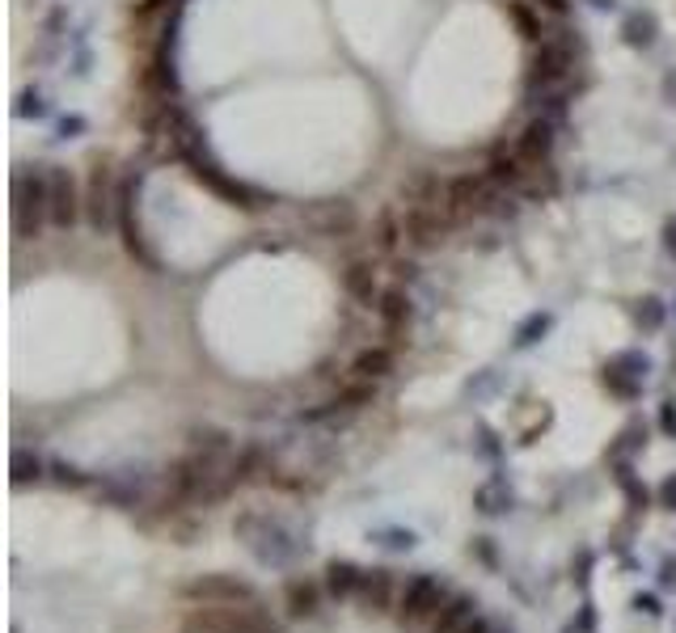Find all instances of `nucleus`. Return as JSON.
Instances as JSON below:
<instances>
[{
    "label": "nucleus",
    "mask_w": 676,
    "mask_h": 633,
    "mask_svg": "<svg viewBox=\"0 0 676 633\" xmlns=\"http://www.w3.org/2000/svg\"><path fill=\"white\" fill-rule=\"evenodd\" d=\"M169 144H174V153H178V160L191 169V178L195 182H203L212 195L229 198L233 207H263L258 203V191L254 186H245V182H238L220 160L207 153V144H203V135L195 131V122L187 119V115H174L169 119Z\"/></svg>",
    "instance_id": "1"
},
{
    "label": "nucleus",
    "mask_w": 676,
    "mask_h": 633,
    "mask_svg": "<svg viewBox=\"0 0 676 633\" xmlns=\"http://www.w3.org/2000/svg\"><path fill=\"white\" fill-rule=\"evenodd\" d=\"M51 229V165H22L13 173V233L39 241Z\"/></svg>",
    "instance_id": "2"
},
{
    "label": "nucleus",
    "mask_w": 676,
    "mask_h": 633,
    "mask_svg": "<svg viewBox=\"0 0 676 633\" xmlns=\"http://www.w3.org/2000/svg\"><path fill=\"white\" fill-rule=\"evenodd\" d=\"M512 203H516V195L503 191L499 182H490L486 169L448 178V216L457 224L486 220V216H512Z\"/></svg>",
    "instance_id": "3"
},
{
    "label": "nucleus",
    "mask_w": 676,
    "mask_h": 633,
    "mask_svg": "<svg viewBox=\"0 0 676 633\" xmlns=\"http://www.w3.org/2000/svg\"><path fill=\"white\" fill-rule=\"evenodd\" d=\"M575 55H579V39H571L566 30L558 35H546V39L533 47L528 55V68H524V89L528 98H546L554 89H566V80L575 73Z\"/></svg>",
    "instance_id": "4"
},
{
    "label": "nucleus",
    "mask_w": 676,
    "mask_h": 633,
    "mask_svg": "<svg viewBox=\"0 0 676 633\" xmlns=\"http://www.w3.org/2000/svg\"><path fill=\"white\" fill-rule=\"evenodd\" d=\"M140 191H144V178H140V173H131V178H123L119 182V211H115V229H119L123 249H127V258H131L136 267H144V271H161V254L153 249V241H149L144 224H140Z\"/></svg>",
    "instance_id": "5"
},
{
    "label": "nucleus",
    "mask_w": 676,
    "mask_h": 633,
    "mask_svg": "<svg viewBox=\"0 0 676 633\" xmlns=\"http://www.w3.org/2000/svg\"><path fill=\"white\" fill-rule=\"evenodd\" d=\"M401 216H406V245L414 254L439 249L457 229V220L448 216V203H401Z\"/></svg>",
    "instance_id": "6"
},
{
    "label": "nucleus",
    "mask_w": 676,
    "mask_h": 633,
    "mask_svg": "<svg viewBox=\"0 0 676 633\" xmlns=\"http://www.w3.org/2000/svg\"><path fill=\"white\" fill-rule=\"evenodd\" d=\"M195 612L229 633H283V625L271 617V608H263L258 599H250V604H200Z\"/></svg>",
    "instance_id": "7"
},
{
    "label": "nucleus",
    "mask_w": 676,
    "mask_h": 633,
    "mask_svg": "<svg viewBox=\"0 0 676 633\" xmlns=\"http://www.w3.org/2000/svg\"><path fill=\"white\" fill-rule=\"evenodd\" d=\"M444 599L448 595H444V587H439L432 574H414L398 599V621L401 625H428V621H436Z\"/></svg>",
    "instance_id": "8"
},
{
    "label": "nucleus",
    "mask_w": 676,
    "mask_h": 633,
    "mask_svg": "<svg viewBox=\"0 0 676 633\" xmlns=\"http://www.w3.org/2000/svg\"><path fill=\"white\" fill-rule=\"evenodd\" d=\"M85 216V195H80L73 169L64 165H51V229L60 233H73Z\"/></svg>",
    "instance_id": "9"
},
{
    "label": "nucleus",
    "mask_w": 676,
    "mask_h": 633,
    "mask_svg": "<svg viewBox=\"0 0 676 633\" xmlns=\"http://www.w3.org/2000/svg\"><path fill=\"white\" fill-rule=\"evenodd\" d=\"M182 599H191V604H250V599H258V592L238 574H200L182 587Z\"/></svg>",
    "instance_id": "10"
},
{
    "label": "nucleus",
    "mask_w": 676,
    "mask_h": 633,
    "mask_svg": "<svg viewBox=\"0 0 676 633\" xmlns=\"http://www.w3.org/2000/svg\"><path fill=\"white\" fill-rule=\"evenodd\" d=\"M115 211H119V186H115V173L111 165H93V178H89V191H85V216L89 224L102 233L115 224Z\"/></svg>",
    "instance_id": "11"
},
{
    "label": "nucleus",
    "mask_w": 676,
    "mask_h": 633,
    "mask_svg": "<svg viewBox=\"0 0 676 633\" xmlns=\"http://www.w3.org/2000/svg\"><path fill=\"white\" fill-rule=\"evenodd\" d=\"M377 316H381V330L390 338V347H401L410 338V321H414V300L406 287H385L381 292V305H377Z\"/></svg>",
    "instance_id": "12"
},
{
    "label": "nucleus",
    "mask_w": 676,
    "mask_h": 633,
    "mask_svg": "<svg viewBox=\"0 0 676 633\" xmlns=\"http://www.w3.org/2000/svg\"><path fill=\"white\" fill-rule=\"evenodd\" d=\"M554 140H558V122L550 115H533V119L520 127L516 135H512V144H516L520 157H528L533 165H546V160L554 157Z\"/></svg>",
    "instance_id": "13"
},
{
    "label": "nucleus",
    "mask_w": 676,
    "mask_h": 633,
    "mask_svg": "<svg viewBox=\"0 0 676 633\" xmlns=\"http://www.w3.org/2000/svg\"><path fill=\"white\" fill-rule=\"evenodd\" d=\"M372 401H377V380H359L356 376L347 389H339L326 405L309 410L305 418H309V423H330V418H339V414H359V410L372 405Z\"/></svg>",
    "instance_id": "14"
},
{
    "label": "nucleus",
    "mask_w": 676,
    "mask_h": 633,
    "mask_svg": "<svg viewBox=\"0 0 676 633\" xmlns=\"http://www.w3.org/2000/svg\"><path fill=\"white\" fill-rule=\"evenodd\" d=\"M372 245L385 258H398L401 249H406V216H401L398 203H385L377 211V220H372Z\"/></svg>",
    "instance_id": "15"
},
{
    "label": "nucleus",
    "mask_w": 676,
    "mask_h": 633,
    "mask_svg": "<svg viewBox=\"0 0 676 633\" xmlns=\"http://www.w3.org/2000/svg\"><path fill=\"white\" fill-rule=\"evenodd\" d=\"M343 292L356 300V305H381V283H377V267L368 262V258H356V262H347V271H343Z\"/></svg>",
    "instance_id": "16"
},
{
    "label": "nucleus",
    "mask_w": 676,
    "mask_h": 633,
    "mask_svg": "<svg viewBox=\"0 0 676 633\" xmlns=\"http://www.w3.org/2000/svg\"><path fill=\"white\" fill-rule=\"evenodd\" d=\"M390 595H394L390 570H363V579H359V587H356V599L368 617H381V612L390 608Z\"/></svg>",
    "instance_id": "17"
},
{
    "label": "nucleus",
    "mask_w": 676,
    "mask_h": 633,
    "mask_svg": "<svg viewBox=\"0 0 676 633\" xmlns=\"http://www.w3.org/2000/svg\"><path fill=\"white\" fill-rule=\"evenodd\" d=\"M508 22L516 26V35L524 42H537L546 39V22H541V9L533 0H508Z\"/></svg>",
    "instance_id": "18"
},
{
    "label": "nucleus",
    "mask_w": 676,
    "mask_h": 633,
    "mask_svg": "<svg viewBox=\"0 0 676 633\" xmlns=\"http://www.w3.org/2000/svg\"><path fill=\"white\" fill-rule=\"evenodd\" d=\"M660 39V22H655V13H630L626 22H622V42L630 47V51H651Z\"/></svg>",
    "instance_id": "19"
},
{
    "label": "nucleus",
    "mask_w": 676,
    "mask_h": 633,
    "mask_svg": "<svg viewBox=\"0 0 676 633\" xmlns=\"http://www.w3.org/2000/svg\"><path fill=\"white\" fill-rule=\"evenodd\" d=\"M474 599L470 595H452V599H444V608L436 612V621H432V633H461L470 621H474Z\"/></svg>",
    "instance_id": "20"
},
{
    "label": "nucleus",
    "mask_w": 676,
    "mask_h": 633,
    "mask_svg": "<svg viewBox=\"0 0 676 633\" xmlns=\"http://www.w3.org/2000/svg\"><path fill=\"white\" fill-rule=\"evenodd\" d=\"M394 367H398L394 347H368V351H359L356 363H352V372H356L359 380H385V376H394Z\"/></svg>",
    "instance_id": "21"
},
{
    "label": "nucleus",
    "mask_w": 676,
    "mask_h": 633,
    "mask_svg": "<svg viewBox=\"0 0 676 633\" xmlns=\"http://www.w3.org/2000/svg\"><path fill=\"white\" fill-rule=\"evenodd\" d=\"M283 608H288L292 621H309V617L318 612V583H309V579H292L288 592H283Z\"/></svg>",
    "instance_id": "22"
},
{
    "label": "nucleus",
    "mask_w": 676,
    "mask_h": 633,
    "mask_svg": "<svg viewBox=\"0 0 676 633\" xmlns=\"http://www.w3.org/2000/svg\"><path fill=\"white\" fill-rule=\"evenodd\" d=\"M359 579H363V570H359L356 561H326V592L334 595V599H352L359 587Z\"/></svg>",
    "instance_id": "23"
},
{
    "label": "nucleus",
    "mask_w": 676,
    "mask_h": 633,
    "mask_svg": "<svg viewBox=\"0 0 676 633\" xmlns=\"http://www.w3.org/2000/svg\"><path fill=\"white\" fill-rule=\"evenodd\" d=\"M600 385H604L613 397H622V401H635V397L642 393V376H630V372H626V367H617L613 359L600 367Z\"/></svg>",
    "instance_id": "24"
},
{
    "label": "nucleus",
    "mask_w": 676,
    "mask_h": 633,
    "mask_svg": "<svg viewBox=\"0 0 676 633\" xmlns=\"http://www.w3.org/2000/svg\"><path fill=\"white\" fill-rule=\"evenodd\" d=\"M318 229L326 233V237L352 233V229H356V211H352V203H321L318 207Z\"/></svg>",
    "instance_id": "25"
},
{
    "label": "nucleus",
    "mask_w": 676,
    "mask_h": 633,
    "mask_svg": "<svg viewBox=\"0 0 676 633\" xmlns=\"http://www.w3.org/2000/svg\"><path fill=\"white\" fill-rule=\"evenodd\" d=\"M263 474H271V465H267V452L258 443L233 456V486H250V481H258Z\"/></svg>",
    "instance_id": "26"
},
{
    "label": "nucleus",
    "mask_w": 676,
    "mask_h": 633,
    "mask_svg": "<svg viewBox=\"0 0 676 633\" xmlns=\"http://www.w3.org/2000/svg\"><path fill=\"white\" fill-rule=\"evenodd\" d=\"M508 507H512V490H508L503 481H490V486H482V490H477V512L503 515Z\"/></svg>",
    "instance_id": "27"
},
{
    "label": "nucleus",
    "mask_w": 676,
    "mask_h": 633,
    "mask_svg": "<svg viewBox=\"0 0 676 633\" xmlns=\"http://www.w3.org/2000/svg\"><path fill=\"white\" fill-rule=\"evenodd\" d=\"M664 316H668V305H664L660 296H642L635 305V325H642L647 334H655V330L664 325Z\"/></svg>",
    "instance_id": "28"
},
{
    "label": "nucleus",
    "mask_w": 676,
    "mask_h": 633,
    "mask_svg": "<svg viewBox=\"0 0 676 633\" xmlns=\"http://www.w3.org/2000/svg\"><path fill=\"white\" fill-rule=\"evenodd\" d=\"M13 486L22 490V486H30V481H42V461L39 456H30V452H13Z\"/></svg>",
    "instance_id": "29"
},
{
    "label": "nucleus",
    "mask_w": 676,
    "mask_h": 633,
    "mask_svg": "<svg viewBox=\"0 0 676 633\" xmlns=\"http://www.w3.org/2000/svg\"><path fill=\"white\" fill-rule=\"evenodd\" d=\"M550 325H554V316H550V313L524 316V321H520V330H516V347H520V351H524V347H533V343H537V338H541Z\"/></svg>",
    "instance_id": "30"
},
{
    "label": "nucleus",
    "mask_w": 676,
    "mask_h": 633,
    "mask_svg": "<svg viewBox=\"0 0 676 633\" xmlns=\"http://www.w3.org/2000/svg\"><path fill=\"white\" fill-rule=\"evenodd\" d=\"M617 481H622V490H626L630 507H635V512H642V507H647V490H642V486L635 481V474H630V465H626V461L617 465Z\"/></svg>",
    "instance_id": "31"
},
{
    "label": "nucleus",
    "mask_w": 676,
    "mask_h": 633,
    "mask_svg": "<svg viewBox=\"0 0 676 633\" xmlns=\"http://www.w3.org/2000/svg\"><path fill=\"white\" fill-rule=\"evenodd\" d=\"M372 541H377V545H385V550H398V554H406V550H414V541H419V537H414V532H401V528H390V532H377Z\"/></svg>",
    "instance_id": "32"
},
{
    "label": "nucleus",
    "mask_w": 676,
    "mask_h": 633,
    "mask_svg": "<svg viewBox=\"0 0 676 633\" xmlns=\"http://www.w3.org/2000/svg\"><path fill=\"white\" fill-rule=\"evenodd\" d=\"M613 363L626 367L630 376H642V380H647V372H651V359L642 356V351H622V356H613Z\"/></svg>",
    "instance_id": "33"
},
{
    "label": "nucleus",
    "mask_w": 676,
    "mask_h": 633,
    "mask_svg": "<svg viewBox=\"0 0 676 633\" xmlns=\"http://www.w3.org/2000/svg\"><path fill=\"white\" fill-rule=\"evenodd\" d=\"M17 115H22V119H30V115L42 119V115H47V98H42L39 89H26L22 102H17Z\"/></svg>",
    "instance_id": "34"
},
{
    "label": "nucleus",
    "mask_w": 676,
    "mask_h": 633,
    "mask_svg": "<svg viewBox=\"0 0 676 633\" xmlns=\"http://www.w3.org/2000/svg\"><path fill=\"white\" fill-rule=\"evenodd\" d=\"M51 474H55V481H60V486H73V490L89 486V477L80 474L77 465H68V461H55V465H51Z\"/></svg>",
    "instance_id": "35"
},
{
    "label": "nucleus",
    "mask_w": 676,
    "mask_h": 633,
    "mask_svg": "<svg viewBox=\"0 0 676 633\" xmlns=\"http://www.w3.org/2000/svg\"><path fill=\"white\" fill-rule=\"evenodd\" d=\"M660 507H664V512H676V474L660 486Z\"/></svg>",
    "instance_id": "36"
},
{
    "label": "nucleus",
    "mask_w": 676,
    "mask_h": 633,
    "mask_svg": "<svg viewBox=\"0 0 676 633\" xmlns=\"http://www.w3.org/2000/svg\"><path fill=\"white\" fill-rule=\"evenodd\" d=\"M635 608H638V612H647V617H660V612H664L655 595H635Z\"/></svg>",
    "instance_id": "37"
},
{
    "label": "nucleus",
    "mask_w": 676,
    "mask_h": 633,
    "mask_svg": "<svg viewBox=\"0 0 676 633\" xmlns=\"http://www.w3.org/2000/svg\"><path fill=\"white\" fill-rule=\"evenodd\" d=\"M660 237H664V249H668V254H673V258H676V216H668V220H664Z\"/></svg>",
    "instance_id": "38"
},
{
    "label": "nucleus",
    "mask_w": 676,
    "mask_h": 633,
    "mask_svg": "<svg viewBox=\"0 0 676 633\" xmlns=\"http://www.w3.org/2000/svg\"><path fill=\"white\" fill-rule=\"evenodd\" d=\"M533 4H537L541 13H554V17H562V13L571 9V0H533Z\"/></svg>",
    "instance_id": "39"
},
{
    "label": "nucleus",
    "mask_w": 676,
    "mask_h": 633,
    "mask_svg": "<svg viewBox=\"0 0 676 633\" xmlns=\"http://www.w3.org/2000/svg\"><path fill=\"white\" fill-rule=\"evenodd\" d=\"M660 423H664V431H673V436H676V401H664V410H660Z\"/></svg>",
    "instance_id": "40"
},
{
    "label": "nucleus",
    "mask_w": 676,
    "mask_h": 633,
    "mask_svg": "<svg viewBox=\"0 0 676 633\" xmlns=\"http://www.w3.org/2000/svg\"><path fill=\"white\" fill-rule=\"evenodd\" d=\"M60 131H64V140H77V131H85V119H80V115H73V119L60 122Z\"/></svg>",
    "instance_id": "41"
},
{
    "label": "nucleus",
    "mask_w": 676,
    "mask_h": 633,
    "mask_svg": "<svg viewBox=\"0 0 676 633\" xmlns=\"http://www.w3.org/2000/svg\"><path fill=\"white\" fill-rule=\"evenodd\" d=\"M660 583H664V587H676V561H673V557L660 566Z\"/></svg>",
    "instance_id": "42"
},
{
    "label": "nucleus",
    "mask_w": 676,
    "mask_h": 633,
    "mask_svg": "<svg viewBox=\"0 0 676 633\" xmlns=\"http://www.w3.org/2000/svg\"><path fill=\"white\" fill-rule=\"evenodd\" d=\"M461 633H490V625H486L482 617H474V621H470V625H465V630H461Z\"/></svg>",
    "instance_id": "43"
},
{
    "label": "nucleus",
    "mask_w": 676,
    "mask_h": 633,
    "mask_svg": "<svg viewBox=\"0 0 676 633\" xmlns=\"http://www.w3.org/2000/svg\"><path fill=\"white\" fill-rule=\"evenodd\" d=\"M664 93L673 98V106H676V73H668V77H664Z\"/></svg>",
    "instance_id": "44"
},
{
    "label": "nucleus",
    "mask_w": 676,
    "mask_h": 633,
    "mask_svg": "<svg viewBox=\"0 0 676 633\" xmlns=\"http://www.w3.org/2000/svg\"><path fill=\"white\" fill-rule=\"evenodd\" d=\"M588 4H592V9H604V13H609V9H617V0H588Z\"/></svg>",
    "instance_id": "45"
}]
</instances>
